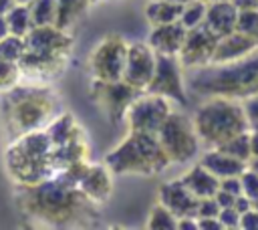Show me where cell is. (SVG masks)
I'll use <instances>...</instances> for the list:
<instances>
[{
    "mask_svg": "<svg viewBox=\"0 0 258 230\" xmlns=\"http://www.w3.org/2000/svg\"><path fill=\"white\" fill-rule=\"evenodd\" d=\"M14 204L20 216L44 228H85L99 222V208L79 186L54 174L38 184H14Z\"/></svg>",
    "mask_w": 258,
    "mask_h": 230,
    "instance_id": "1",
    "label": "cell"
},
{
    "mask_svg": "<svg viewBox=\"0 0 258 230\" xmlns=\"http://www.w3.org/2000/svg\"><path fill=\"white\" fill-rule=\"evenodd\" d=\"M62 111L60 97L48 83L20 81L0 95V125L6 141L44 129Z\"/></svg>",
    "mask_w": 258,
    "mask_h": 230,
    "instance_id": "2",
    "label": "cell"
},
{
    "mask_svg": "<svg viewBox=\"0 0 258 230\" xmlns=\"http://www.w3.org/2000/svg\"><path fill=\"white\" fill-rule=\"evenodd\" d=\"M189 71L185 87L200 97H226L242 101L258 93V48L234 61L208 63Z\"/></svg>",
    "mask_w": 258,
    "mask_h": 230,
    "instance_id": "3",
    "label": "cell"
},
{
    "mask_svg": "<svg viewBox=\"0 0 258 230\" xmlns=\"http://www.w3.org/2000/svg\"><path fill=\"white\" fill-rule=\"evenodd\" d=\"M73 34L56 24L32 26L24 36V54L18 61L22 81L50 83L62 75L73 52Z\"/></svg>",
    "mask_w": 258,
    "mask_h": 230,
    "instance_id": "4",
    "label": "cell"
},
{
    "mask_svg": "<svg viewBox=\"0 0 258 230\" xmlns=\"http://www.w3.org/2000/svg\"><path fill=\"white\" fill-rule=\"evenodd\" d=\"M4 169L12 184H38L56 174L52 161V145L44 129L24 133L4 147Z\"/></svg>",
    "mask_w": 258,
    "mask_h": 230,
    "instance_id": "5",
    "label": "cell"
},
{
    "mask_svg": "<svg viewBox=\"0 0 258 230\" xmlns=\"http://www.w3.org/2000/svg\"><path fill=\"white\" fill-rule=\"evenodd\" d=\"M113 176H157L171 165L157 135L131 131L115 145L103 161Z\"/></svg>",
    "mask_w": 258,
    "mask_h": 230,
    "instance_id": "6",
    "label": "cell"
},
{
    "mask_svg": "<svg viewBox=\"0 0 258 230\" xmlns=\"http://www.w3.org/2000/svg\"><path fill=\"white\" fill-rule=\"evenodd\" d=\"M194 127L206 147H220L238 133L250 131L242 101L226 97H208L194 115Z\"/></svg>",
    "mask_w": 258,
    "mask_h": 230,
    "instance_id": "7",
    "label": "cell"
},
{
    "mask_svg": "<svg viewBox=\"0 0 258 230\" xmlns=\"http://www.w3.org/2000/svg\"><path fill=\"white\" fill-rule=\"evenodd\" d=\"M157 139L171 163H187L200 153V137L194 121L177 111H171L157 131Z\"/></svg>",
    "mask_w": 258,
    "mask_h": 230,
    "instance_id": "8",
    "label": "cell"
},
{
    "mask_svg": "<svg viewBox=\"0 0 258 230\" xmlns=\"http://www.w3.org/2000/svg\"><path fill=\"white\" fill-rule=\"evenodd\" d=\"M129 42L121 34H107L89 54V73L95 81H121Z\"/></svg>",
    "mask_w": 258,
    "mask_h": 230,
    "instance_id": "9",
    "label": "cell"
},
{
    "mask_svg": "<svg viewBox=\"0 0 258 230\" xmlns=\"http://www.w3.org/2000/svg\"><path fill=\"white\" fill-rule=\"evenodd\" d=\"M143 91L131 87L129 83L121 81H91V99L101 107L107 119L113 125L125 121L129 105L141 95Z\"/></svg>",
    "mask_w": 258,
    "mask_h": 230,
    "instance_id": "10",
    "label": "cell"
},
{
    "mask_svg": "<svg viewBox=\"0 0 258 230\" xmlns=\"http://www.w3.org/2000/svg\"><path fill=\"white\" fill-rule=\"evenodd\" d=\"M183 65L177 54H157L153 77L147 85V93L161 95L179 105H187V87Z\"/></svg>",
    "mask_w": 258,
    "mask_h": 230,
    "instance_id": "11",
    "label": "cell"
},
{
    "mask_svg": "<svg viewBox=\"0 0 258 230\" xmlns=\"http://www.w3.org/2000/svg\"><path fill=\"white\" fill-rule=\"evenodd\" d=\"M171 111L173 109H171L169 99L143 91L129 105L127 115H125V123L131 131H145V133L157 135V131L161 129L163 121L169 117Z\"/></svg>",
    "mask_w": 258,
    "mask_h": 230,
    "instance_id": "12",
    "label": "cell"
},
{
    "mask_svg": "<svg viewBox=\"0 0 258 230\" xmlns=\"http://www.w3.org/2000/svg\"><path fill=\"white\" fill-rule=\"evenodd\" d=\"M155 61H157V52L151 48L149 42H143V40L129 42L125 69H123V81L139 91H145L153 77Z\"/></svg>",
    "mask_w": 258,
    "mask_h": 230,
    "instance_id": "13",
    "label": "cell"
},
{
    "mask_svg": "<svg viewBox=\"0 0 258 230\" xmlns=\"http://www.w3.org/2000/svg\"><path fill=\"white\" fill-rule=\"evenodd\" d=\"M218 40H220V36L214 34L206 24L189 28L185 34V40L181 44V50L177 54L183 69H196V67H204L208 63H212Z\"/></svg>",
    "mask_w": 258,
    "mask_h": 230,
    "instance_id": "14",
    "label": "cell"
},
{
    "mask_svg": "<svg viewBox=\"0 0 258 230\" xmlns=\"http://www.w3.org/2000/svg\"><path fill=\"white\" fill-rule=\"evenodd\" d=\"M159 202L167 206L177 218H187V216L196 218L200 198H196L181 180H169L159 188Z\"/></svg>",
    "mask_w": 258,
    "mask_h": 230,
    "instance_id": "15",
    "label": "cell"
},
{
    "mask_svg": "<svg viewBox=\"0 0 258 230\" xmlns=\"http://www.w3.org/2000/svg\"><path fill=\"white\" fill-rule=\"evenodd\" d=\"M79 190L97 206L105 204L113 194V174L105 163H91L79 182Z\"/></svg>",
    "mask_w": 258,
    "mask_h": 230,
    "instance_id": "16",
    "label": "cell"
},
{
    "mask_svg": "<svg viewBox=\"0 0 258 230\" xmlns=\"http://www.w3.org/2000/svg\"><path fill=\"white\" fill-rule=\"evenodd\" d=\"M185 34H187V28L177 20V22H169V24L151 26L147 42L151 44V48L157 54H179Z\"/></svg>",
    "mask_w": 258,
    "mask_h": 230,
    "instance_id": "17",
    "label": "cell"
},
{
    "mask_svg": "<svg viewBox=\"0 0 258 230\" xmlns=\"http://www.w3.org/2000/svg\"><path fill=\"white\" fill-rule=\"evenodd\" d=\"M256 48H258V44H256L254 36L234 30L230 34L220 36V40L216 44V50H214V56H212V63L234 61V59H240V56H246V54L254 52Z\"/></svg>",
    "mask_w": 258,
    "mask_h": 230,
    "instance_id": "18",
    "label": "cell"
},
{
    "mask_svg": "<svg viewBox=\"0 0 258 230\" xmlns=\"http://www.w3.org/2000/svg\"><path fill=\"white\" fill-rule=\"evenodd\" d=\"M200 163L212 171L218 180L230 178V176H242L248 169V163L242 159H236L234 155L222 151L220 147H208V151L200 157Z\"/></svg>",
    "mask_w": 258,
    "mask_h": 230,
    "instance_id": "19",
    "label": "cell"
},
{
    "mask_svg": "<svg viewBox=\"0 0 258 230\" xmlns=\"http://www.w3.org/2000/svg\"><path fill=\"white\" fill-rule=\"evenodd\" d=\"M89 153H91V147H89L87 135H85V131H81L79 135L71 137L69 141H64V143L52 147L54 169L60 171V169H64V167H69V165H73V163L89 161Z\"/></svg>",
    "mask_w": 258,
    "mask_h": 230,
    "instance_id": "20",
    "label": "cell"
},
{
    "mask_svg": "<svg viewBox=\"0 0 258 230\" xmlns=\"http://www.w3.org/2000/svg\"><path fill=\"white\" fill-rule=\"evenodd\" d=\"M236 18H238V10L230 0H220V2H210L208 4V12H206V26L218 34H230L236 30Z\"/></svg>",
    "mask_w": 258,
    "mask_h": 230,
    "instance_id": "21",
    "label": "cell"
},
{
    "mask_svg": "<svg viewBox=\"0 0 258 230\" xmlns=\"http://www.w3.org/2000/svg\"><path fill=\"white\" fill-rule=\"evenodd\" d=\"M183 184H185V188L196 196V198H212L216 192H218V188H220V180L212 174V171H208L200 161L198 163H194V167H189L181 178H179Z\"/></svg>",
    "mask_w": 258,
    "mask_h": 230,
    "instance_id": "22",
    "label": "cell"
},
{
    "mask_svg": "<svg viewBox=\"0 0 258 230\" xmlns=\"http://www.w3.org/2000/svg\"><path fill=\"white\" fill-rule=\"evenodd\" d=\"M181 10H183V4H175V2H167V0H151L145 6V18L151 26L169 24V22L179 20Z\"/></svg>",
    "mask_w": 258,
    "mask_h": 230,
    "instance_id": "23",
    "label": "cell"
},
{
    "mask_svg": "<svg viewBox=\"0 0 258 230\" xmlns=\"http://www.w3.org/2000/svg\"><path fill=\"white\" fill-rule=\"evenodd\" d=\"M6 14V22H8V32L16 34V36H26L32 30V18H30V8L28 4H14L10 10L4 12Z\"/></svg>",
    "mask_w": 258,
    "mask_h": 230,
    "instance_id": "24",
    "label": "cell"
},
{
    "mask_svg": "<svg viewBox=\"0 0 258 230\" xmlns=\"http://www.w3.org/2000/svg\"><path fill=\"white\" fill-rule=\"evenodd\" d=\"M89 2L87 0H56V8H58V16H56V26L69 30L79 16L87 10Z\"/></svg>",
    "mask_w": 258,
    "mask_h": 230,
    "instance_id": "25",
    "label": "cell"
},
{
    "mask_svg": "<svg viewBox=\"0 0 258 230\" xmlns=\"http://www.w3.org/2000/svg\"><path fill=\"white\" fill-rule=\"evenodd\" d=\"M28 8H30V18L34 26L56 24V16H58L56 0H32L28 2Z\"/></svg>",
    "mask_w": 258,
    "mask_h": 230,
    "instance_id": "26",
    "label": "cell"
},
{
    "mask_svg": "<svg viewBox=\"0 0 258 230\" xmlns=\"http://www.w3.org/2000/svg\"><path fill=\"white\" fill-rule=\"evenodd\" d=\"M145 226L149 230H177V216L167 206H163L161 202H157L149 210V216H147Z\"/></svg>",
    "mask_w": 258,
    "mask_h": 230,
    "instance_id": "27",
    "label": "cell"
},
{
    "mask_svg": "<svg viewBox=\"0 0 258 230\" xmlns=\"http://www.w3.org/2000/svg\"><path fill=\"white\" fill-rule=\"evenodd\" d=\"M206 12H208V2H204V0H191V2L183 4L179 22L187 30L189 28H196V26H202L206 22Z\"/></svg>",
    "mask_w": 258,
    "mask_h": 230,
    "instance_id": "28",
    "label": "cell"
},
{
    "mask_svg": "<svg viewBox=\"0 0 258 230\" xmlns=\"http://www.w3.org/2000/svg\"><path fill=\"white\" fill-rule=\"evenodd\" d=\"M222 151L234 155L236 159H242V161H250L252 159V151H250V131H244V133H238L234 135L232 139H228L226 143L220 145Z\"/></svg>",
    "mask_w": 258,
    "mask_h": 230,
    "instance_id": "29",
    "label": "cell"
},
{
    "mask_svg": "<svg viewBox=\"0 0 258 230\" xmlns=\"http://www.w3.org/2000/svg\"><path fill=\"white\" fill-rule=\"evenodd\" d=\"M24 54V38L16 34H6L0 40V59L18 63Z\"/></svg>",
    "mask_w": 258,
    "mask_h": 230,
    "instance_id": "30",
    "label": "cell"
},
{
    "mask_svg": "<svg viewBox=\"0 0 258 230\" xmlns=\"http://www.w3.org/2000/svg\"><path fill=\"white\" fill-rule=\"evenodd\" d=\"M20 81H22V73H20L18 63L0 59V95L16 87Z\"/></svg>",
    "mask_w": 258,
    "mask_h": 230,
    "instance_id": "31",
    "label": "cell"
},
{
    "mask_svg": "<svg viewBox=\"0 0 258 230\" xmlns=\"http://www.w3.org/2000/svg\"><path fill=\"white\" fill-rule=\"evenodd\" d=\"M256 28H258V10H238L236 30L254 36Z\"/></svg>",
    "mask_w": 258,
    "mask_h": 230,
    "instance_id": "32",
    "label": "cell"
},
{
    "mask_svg": "<svg viewBox=\"0 0 258 230\" xmlns=\"http://www.w3.org/2000/svg\"><path fill=\"white\" fill-rule=\"evenodd\" d=\"M242 194L250 198L254 208H258V174L250 167L242 174Z\"/></svg>",
    "mask_w": 258,
    "mask_h": 230,
    "instance_id": "33",
    "label": "cell"
},
{
    "mask_svg": "<svg viewBox=\"0 0 258 230\" xmlns=\"http://www.w3.org/2000/svg\"><path fill=\"white\" fill-rule=\"evenodd\" d=\"M242 109L248 121V129L250 131H258V93L242 99Z\"/></svg>",
    "mask_w": 258,
    "mask_h": 230,
    "instance_id": "34",
    "label": "cell"
},
{
    "mask_svg": "<svg viewBox=\"0 0 258 230\" xmlns=\"http://www.w3.org/2000/svg\"><path fill=\"white\" fill-rule=\"evenodd\" d=\"M240 212L234 208V206H228V208H222L220 214H218V220L222 222L224 230H236L240 228Z\"/></svg>",
    "mask_w": 258,
    "mask_h": 230,
    "instance_id": "35",
    "label": "cell"
},
{
    "mask_svg": "<svg viewBox=\"0 0 258 230\" xmlns=\"http://www.w3.org/2000/svg\"><path fill=\"white\" fill-rule=\"evenodd\" d=\"M220 210H222V208H220V204L216 202L214 196H212V198H202L200 204H198V214H196V218H208V216L218 218Z\"/></svg>",
    "mask_w": 258,
    "mask_h": 230,
    "instance_id": "36",
    "label": "cell"
},
{
    "mask_svg": "<svg viewBox=\"0 0 258 230\" xmlns=\"http://www.w3.org/2000/svg\"><path fill=\"white\" fill-rule=\"evenodd\" d=\"M220 188L230 192L232 196H240L242 194V176H230V178H222L220 180Z\"/></svg>",
    "mask_w": 258,
    "mask_h": 230,
    "instance_id": "37",
    "label": "cell"
},
{
    "mask_svg": "<svg viewBox=\"0 0 258 230\" xmlns=\"http://www.w3.org/2000/svg\"><path fill=\"white\" fill-rule=\"evenodd\" d=\"M242 230H258V208H250L240 216Z\"/></svg>",
    "mask_w": 258,
    "mask_h": 230,
    "instance_id": "38",
    "label": "cell"
},
{
    "mask_svg": "<svg viewBox=\"0 0 258 230\" xmlns=\"http://www.w3.org/2000/svg\"><path fill=\"white\" fill-rule=\"evenodd\" d=\"M198 230H224V226L218 218L208 216V218H198Z\"/></svg>",
    "mask_w": 258,
    "mask_h": 230,
    "instance_id": "39",
    "label": "cell"
},
{
    "mask_svg": "<svg viewBox=\"0 0 258 230\" xmlns=\"http://www.w3.org/2000/svg\"><path fill=\"white\" fill-rule=\"evenodd\" d=\"M214 198H216V202L220 204V208L234 206V202H236V196H232L230 192H226V190H222V188H218V192L214 194Z\"/></svg>",
    "mask_w": 258,
    "mask_h": 230,
    "instance_id": "40",
    "label": "cell"
},
{
    "mask_svg": "<svg viewBox=\"0 0 258 230\" xmlns=\"http://www.w3.org/2000/svg\"><path fill=\"white\" fill-rule=\"evenodd\" d=\"M234 208L240 212V214H244L246 210H250V208H254L252 206V202H250V198L248 196H244V194H240V196H236V202H234Z\"/></svg>",
    "mask_w": 258,
    "mask_h": 230,
    "instance_id": "41",
    "label": "cell"
},
{
    "mask_svg": "<svg viewBox=\"0 0 258 230\" xmlns=\"http://www.w3.org/2000/svg\"><path fill=\"white\" fill-rule=\"evenodd\" d=\"M177 230H198V218H177Z\"/></svg>",
    "mask_w": 258,
    "mask_h": 230,
    "instance_id": "42",
    "label": "cell"
},
{
    "mask_svg": "<svg viewBox=\"0 0 258 230\" xmlns=\"http://www.w3.org/2000/svg\"><path fill=\"white\" fill-rule=\"evenodd\" d=\"M236 10H258V0H230Z\"/></svg>",
    "mask_w": 258,
    "mask_h": 230,
    "instance_id": "43",
    "label": "cell"
},
{
    "mask_svg": "<svg viewBox=\"0 0 258 230\" xmlns=\"http://www.w3.org/2000/svg\"><path fill=\"white\" fill-rule=\"evenodd\" d=\"M250 151H252V159L258 157V131H250Z\"/></svg>",
    "mask_w": 258,
    "mask_h": 230,
    "instance_id": "44",
    "label": "cell"
},
{
    "mask_svg": "<svg viewBox=\"0 0 258 230\" xmlns=\"http://www.w3.org/2000/svg\"><path fill=\"white\" fill-rule=\"evenodd\" d=\"M6 34H10L8 32V22H6V14L4 12H0V40L6 36Z\"/></svg>",
    "mask_w": 258,
    "mask_h": 230,
    "instance_id": "45",
    "label": "cell"
},
{
    "mask_svg": "<svg viewBox=\"0 0 258 230\" xmlns=\"http://www.w3.org/2000/svg\"><path fill=\"white\" fill-rule=\"evenodd\" d=\"M14 4H16V0H0V12H6V10H10Z\"/></svg>",
    "mask_w": 258,
    "mask_h": 230,
    "instance_id": "46",
    "label": "cell"
},
{
    "mask_svg": "<svg viewBox=\"0 0 258 230\" xmlns=\"http://www.w3.org/2000/svg\"><path fill=\"white\" fill-rule=\"evenodd\" d=\"M248 167H250L252 171H256V174H258V157H254V159H250V161H248Z\"/></svg>",
    "mask_w": 258,
    "mask_h": 230,
    "instance_id": "47",
    "label": "cell"
},
{
    "mask_svg": "<svg viewBox=\"0 0 258 230\" xmlns=\"http://www.w3.org/2000/svg\"><path fill=\"white\" fill-rule=\"evenodd\" d=\"M167 2H175V4H187V2H191V0H167Z\"/></svg>",
    "mask_w": 258,
    "mask_h": 230,
    "instance_id": "48",
    "label": "cell"
},
{
    "mask_svg": "<svg viewBox=\"0 0 258 230\" xmlns=\"http://www.w3.org/2000/svg\"><path fill=\"white\" fill-rule=\"evenodd\" d=\"M87 2H89V6H91V4H99V2H103V0H87Z\"/></svg>",
    "mask_w": 258,
    "mask_h": 230,
    "instance_id": "49",
    "label": "cell"
},
{
    "mask_svg": "<svg viewBox=\"0 0 258 230\" xmlns=\"http://www.w3.org/2000/svg\"><path fill=\"white\" fill-rule=\"evenodd\" d=\"M18 4H28V2H32V0H16Z\"/></svg>",
    "mask_w": 258,
    "mask_h": 230,
    "instance_id": "50",
    "label": "cell"
},
{
    "mask_svg": "<svg viewBox=\"0 0 258 230\" xmlns=\"http://www.w3.org/2000/svg\"><path fill=\"white\" fill-rule=\"evenodd\" d=\"M254 40H256V44H258V28H256V32H254Z\"/></svg>",
    "mask_w": 258,
    "mask_h": 230,
    "instance_id": "51",
    "label": "cell"
},
{
    "mask_svg": "<svg viewBox=\"0 0 258 230\" xmlns=\"http://www.w3.org/2000/svg\"><path fill=\"white\" fill-rule=\"evenodd\" d=\"M204 2H208V4H210V2H220V0H204Z\"/></svg>",
    "mask_w": 258,
    "mask_h": 230,
    "instance_id": "52",
    "label": "cell"
}]
</instances>
